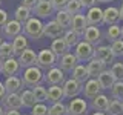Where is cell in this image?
<instances>
[{
	"label": "cell",
	"mask_w": 123,
	"mask_h": 115,
	"mask_svg": "<svg viewBox=\"0 0 123 115\" xmlns=\"http://www.w3.org/2000/svg\"><path fill=\"white\" fill-rule=\"evenodd\" d=\"M23 35L32 40H40L43 37V22L37 17H31L23 25Z\"/></svg>",
	"instance_id": "1"
},
{
	"label": "cell",
	"mask_w": 123,
	"mask_h": 115,
	"mask_svg": "<svg viewBox=\"0 0 123 115\" xmlns=\"http://www.w3.org/2000/svg\"><path fill=\"white\" fill-rule=\"evenodd\" d=\"M20 78H22L23 86L34 87V86L42 84V81H43V72H42L37 66H31V68H26L25 71H23V75Z\"/></svg>",
	"instance_id": "2"
},
{
	"label": "cell",
	"mask_w": 123,
	"mask_h": 115,
	"mask_svg": "<svg viewBox=\"0 0 123 115\" xmlns=\"http://www.w3.org/2000/svg\"><path fill=\"white\" fill-rule=\"evenodd\" d=\"M57 64V57L52 54L51 49H40L37 52V61L36 66L40 69V71H49L51 68H54Z\"/></svg>",
	"instance_id": "3"
},
{
	"label": "cell",
	"mask_w": 123,
	"mask_h": 115,
	"mask_svg": "<svg viewBox=\"0 0 123 115\" xmlns=\"http://www.w3.org/2000/svg\"><path fill=\"white\" fill-rule=\"evenodd\" d=\"M94 46L86 43L85 40H80L79 43H77L75 46V51H74V55L79 63H88V61H91L92 58H94Z\"/></svg>",
	"instance_id": "4"
},
{
	"label": "cell",
	"mask_w": 123,
	"mask_h": 115,
	"mask_svg": "<svg viewBox=\"0 0 123 115\" xmlns=\"http://www.w3.org/2000/svg\"><path fill=\"white\" fill-rule=\"evenodd\" d=\"M94 58L98 60L100 63H103L105 66H108V64H112L115 61V57L112 51H111L109 45H98L95 46L94 49Z\"/></svg>",
	"instance_id": "5"
},
{
	"label": "cell",
	"mask_w": 123,
	"mask_h": 115,
	"mask_svg": "<svg viewBox=\"0 0 123 115\" xmlns=\"http://www.w3.org/2000/svg\"><path fill=\"white\" fill-rule=\"evenodd\" d=\"M66 110L68 115H88V103L85 98L80 97L71 98L66 104Z\"/></svg>",
	"instance_id": "6"
},
{
	"label": "cell",
	"mask_w": 123,
	"mask_h": 115,
	"mask_svg": "<svg viewBox=\"0 0 123 115\" xmlns=\"http://www.w3.org/2000/svg\"><path fill=\"white\" fill-rule=\"evenodd\" d=\"M43 81H46L49 86H62L65 83V72L60 68L54 66L43 74Z\"/></svg>",
	"instance_id": "7"
},
{
	"label": "cell",
	"mask_w": 123,
	"mask_h": 115,
	"mask_svg": "<svg viewBox=\"0 0 123 115\" xmlns=\"http://www.w3.org/2000/svg\"><path fill=\"white\" fill-rule=\"evenodd\" d=\"M62 89H63V97L65 98H75V97L80 95L83 86L80 83H77L75 80L68 78V80H65L63 84H62Z\"/></svg>",
	"instance_id": "8"
},
{
	"label": "cell",
	"mask_w": 123,
	"mask_h": 115,
	"mask_svg": "<svg viewBox=\"0 0 123 115\" xmlns=\"http://www.w3.org/2000/svg\"><path fill=\"white\" fill-rule=\"evenodd\" d=\"M65 34V29L57 23L55 20H49L48 23H43V35L48 37V38H62Z\"/></svg>",
	"instance_id": "9"
},
{
	"label": "cell",
	"mask_w": 123,
	"mask_h": 115,
	"mask_svg": "<svg viewBox=\"0 0 123 115\" xmlns=\"http://www.w3.org/2000/svg\"><path fill=\"white\" fill-rule=\"evenodd\" d=\"M17 61L20 64V68L26 69V68H31V66H36V61H37V52L31 48H26L20 55L17 57Z\"/></svg>",
	"instance_id": "10"
},
{
	"label": "cell",
	"mask_w": 123,
	"mask_h": 115,
	"mask_svg": "<svg viewBox=\"0 0 123 115\" xmlns=\"http://www.w3.org/2000/svg\"><path fill=\"white\" fill-rule=\"evenodd\" d=\"M82 92H83V95H85L86 100H94L98 94H102V87H100L97 78H89L88 80V81L83 84Z\"/></svg>",
	"instance_id": "11"
},
{
	"label": "cell",
	"mask_w": 123,
	"mask_h": 115,
	"mask_svg": "<svg viewBox=\"0 0 123 115\" xmlns=\"http://www.w3.org/2000/svg\"><path fill=\"white\" fill-rule=\"evenodd\" d=\"M82 37H83L82 40H85L86 43H89L95 48V46H98L100 41H102V31H100L97 26H88V28L85 29Z\"/></svg>",
	"instance_id": "12"
},
{
	"label": "cell",
	"mask_w": 123,
	"mask_h": 115,
	"mask_svg": "<svg viewBox=\"0 0 123 115\" xmlns=\"http://www.w3.org/2000/svg\"><path fill=\"white\" fill-rule=\"evenodd\" d=\"M85 18H86L88 26H97V28H98V25H102V23H103V9H102V8H98L97 5L92 6V8L88 9Z\"/></svg>",
	"instance_id": "13"
},
{
	"label": "cell",
	"mask_w": 123,
	"mask_h": 115,
	"mask_svg": "<svg viewBox=\"0 0 123 115\" xmlns=\"http://www.w3.org/2000/svg\"><path fill=\"white\" fill-rule=\"evenodd\" d=\"M57 64H59V68L63 72H71L72 69L79 64V61H77L75 55L72 52H66L65 55H62V57L57 58Z\"/></svg>",
	"instance_id": "14"
},
{
	"label": "cell",
	"mask_w": 123,
	"mask_h": 115,
	"mask_svg": "<svg viewBox=\"0 0 123 115\" xmlns=\"http://www.w3.org/2000/svg\"><path fill=\"white\" fill-rule=\"evenodd\" d=\"M2 106L5 107V110H20L23 107L18 94H6L2 100Z\"/></svg>",
	"instance_id": "15"
},
{
	"label": "cell",
	"mask_w": 123,
	"mask_h": 115,
	"mask_svg": "<svg viewBox=\"0 0 123 115\" xmlns=\"http://www.w3.org/2000/svg\"><path fill=\"white\" fill-rule=\"evenodd\" d=\"M23 31V25L18 23L17 20H8L6 25L3 26V34H5L6 38H15L17 35H20Z\"/></svg>",
	"instance_id": "16"
},
{
	"label": "cell",
	"mask_w": 123,
	"mask_h": 115,
	"mask_svg": "<svg viewBox=\"0 0 123 115\" xmlns=\"http://www.w3.org/2000/svg\"><path fill=\"white\" fill-rule=\"evenodd\" d=\"M88 28V23H86V18H85L83 14H77V15H72V20H71V29L72 32H75L77 35L82 38L85 29Z\"/></svg>",
	"instance_id": "17"
},
{
	"label": "cell",
	"mask_w": 123,
	"mask_h": 115,
	"mask_svg": "<svg viewBox=\"0 0 123 115\" xmlns=\"http://www.w3.org/2000/svg\"><path fill=\"white\" fill-rule=\"evenodd\" d=\"M5 91L6 94H18L22 89H23V83H22V78L17 75H12V77H6L5 83Z\"/></svg>",
	"instance_id": "18"
},
{
	"label": "cell",
	"mask_w": 123,
	"mask_h": 115,
	"mask_svg": "<svg viewBox=\"0 0 123 115\" xmlns=\"http://www.w3.org/2000/svg\"><path fill=\"white\" fill-rule=\"evenodd\" d=\"M31 12H34L36 15L34 17H37V18H48L49 15H52L54 14V9H52V6H51V2H38L36 8H34Z\"/></svg>",
	"instance_id": "19"
},
{
	"label": "cell",
	"mask_w": 123,
	"mask_h": 115,
	"mask_svg": "<svg viewBox=\"0 0 123 115\" xmlns=\"http://www.w3.org/2000/svg\"><path fill=\"white\" fill-rule=\"evenodd\" d=\"M118 22H120V14L115 6H108L106 9H103V23L106 26L118 25Z\"/></svg>",
	"instance_id": "20"
},
{
	"label": "cell",
	"mask_w": 123,
	"mask_h": 115,
	"mask_svg": "<svg viewBox=\"0 0 123 115\" xmlns=\"http://www.w3.org/2000/svg\"><path fill=\"white\" fill-rule=\"evenodd\" d=\"M20 64L15 57L12 58H8V60H3V66H2V74L6 75V77H12V75H17L18 71H20Z\"/></svg>",
	"instance_id": "21"
},
{
	"label": "cell",
	"mask_w": 123,
	"mask_h": 115,
	"mask_svg": "<svg viewBox=\"0 0 123 115\" xmlns=\"http://www.w3.org/2000/svg\"><path fill=\"white\" fill-rule=\"evenodd\" d=\"M71 75H72L71 78L75 80L77 83H80L82 86L88 81V80H89V75H88L86 66H85V64H82V63H79L74 69H72V71H71Z\"/></svg>",
	"instance_id": "22"
},
{
	"label": "cell",
	"mask_w": 123,
	"mask_h": 115,
	"mask_svg": "<svg viewBox=\"0 0 123 115\" xmlns=\"http://www.w3.org/2000/svg\"><path fill=\"white\" fill-rule=\"evenodd\" d=\"M97 81L100 84V87H102V91H106V89H111V87L114 86L115 78H114V75L111 74L109 69H105V71L97 77Z\"/></svg>",
	"instance_id": "23"
},
{
	"label": "cell",
	"mask_w": 123,
	"mask_h": 115,
	"mask_svg": "<svg viewBox=\"0 0 123 115\" xmlns=\"http://www.w3.org/2000/svg\"><path fill=\"white\" fill-rule=\"evenodd\" d=\"M105 69H106L105 64L100 63V61L95 60V58H92L91 61H88V64H86V71H88V75H89V78H97V77L102 74Z\"/></svg>",
	"instance_id": "24"
},
{
	"label": "cell",
	"mask_w": 123,
	"mask_h": 115,
	"mask_svg": "<svg viewBox=\"0 0 123 115\" xmlns=\"http://www.w3.org/2000/svg\"><path fill=\"white\" fill-rule=\"evenodd\" d=\"M108 104H109V97L105 94H98L94 100H91V107L95 112H105Z\"/></svg>",
	"instance_id": "25"
},
{
	"label": "cell",
	"mask_w": 123,
	"mask_h": 115,
	"mask_svg": "<svg viewBox=\"0 0 123 115\" xmlns=\"http://www.w3.org/2000/svg\"><path fill=\"white\" fill-rule=\"evenodd\" d=\"M11 46H12V51H14V57L15 55L18 57L26 48H28V38L23 35V34H20V35H17L15 38H12V43H11Z\"/></svg>",
	"instance_id": "26"
},
{
	"label": "cell",
	"mask_w": 123,
	"mask_h": 115,
	"mask_svg": "<svg viewBox=\"0 0 123 115\" xmlns=\"http://www.w3.org/2000/svg\"><path fill=\"white\" fill-rule=\"evenodd\" d=\"M52 51V54L59 58V57L62 55H65L66 52H69V48L66 46V43H65V40L63 38H55V40H52V43H51V48H49Z\"/></svg>",
	"instance_id": "27"
},
{
	"label": "cell",
	"mask_w": 123,
	"mask_h": 115,
	"mask_svg": "<svg viewBox=\"0 0 123 115\" xmlns=\"http://www.w3.org/2000/svg\"><path fill=\"white\" fill-rule=\"evenodd\" d=\"M46 91H48V100H46V101H49L51 104H54V103H60L62 100L65 98L62 86H49Z\"/></svg>",
	"instance_id": "28"
},
{
	"label": "cell",
	"mask_w": 123,
	"mask_h": 115,
	"mask_svg": "<svg viewBox=\"0 0 123 115\" xmlns=\"http://www.w3.org/2000/svg\"><path fill=\"white\" fill-rule=\"evenodd\" d=\"M59 25L63 28L65 31L71 28V20H72V15L68 14L65 9H60V11H55V18H54Z\"/></svg>",
	"instance_id": "29"
},
{
	"label": "cell",
	"mask_w": 123,
	"mask_h": 115,
	"mask_svg": "<svg viewBox=\"0 0 123 115\" xmlns=\"http://www.w3.org/2000/svg\"><path fill=\"white\" fill-rule=\"evenodd\" d=\"M31 14H32V12H31L29 9H26V8H23L20 5L17 9H15V12H14V20H17L18 23H22V25H25V23L32 17Z\"/></svg>",
	"instance_id": "30"
},
{
	"label": "cell",
	"mask_w": 123,
	"mask_h": 115,
	"mask_svg": "<svg viewBox=\"0 0 123 115\" xmlns=\"http://www.w3.org/2000/svg\"><path fill=\"white\" fill-rule=\"evenodd\" d=\"M31 91H32V95H34L36 103H45L46 100H48V91H46V87L43 86V84L34 86Z\"/></svg>",
	"instance_id": "31"
},
{
	"label": "cell",
	"mask_w": 123,
	"mask_h": 115,
	"mask_svg": "<svg viewBox=\"0 0 123 115\" xmlns=\"http://www.w3.org/2000/svg\"><path fill=\"white\" fill-rule=\"evenodd\" d=\"M18 95H20V100H22V106L32 107L36 104V100H34V95H32V91L31 89H22L18 92Z\"/></svg>",
	"instance_id": "32"
},
{
	"label": "cell",
	"mask_w": 123,
	"mask_h": 115,
	"mask_svg": "<svg viewBox=\"0 0 123 115\" xmlns=\"http://www.w3.org/2000/svg\"><path fill=\"white\" fill-rule=\"evenodd\" d=\"M62 38L65 40V43H66V46H68L69 49H71V48H75L77 43L82 40V38L77 35L75 32H72L71 29H66V31H65V34H63V37H62Z\"/></svg>",
	"instance_id": "33"
},
{
	"label": "cell",
	"mask_w": 123,
	"mask_h": 115,
	"mask_svg": "<svg viewBox=\"0 0 123 115\" xmlns=\"http://www.w3.org/2000/svg\"><path fill=\"white\" fill-rule=\"evenodd\" d=\"M106 38L111 41V43H112V41H115V40H120V38H122V26H120V25L108 26Z\"/></svg>",
	"instance_id": "34"
},
{
	"label": "cell",
	"mask_w": 123,
	"mask_h": 115,
	"mask_svg": "<svg viewBox=\"0 0 123 115\" xmlns=\"http://www.w3.org/2000/svg\"><path fill=\"white\" fill-rule=\"evenodd\" d=\"M106 115H123L122 114V101L118 100H109V104H108L106 110H105Z\"/></svg>",
	"instance_id": "35"
},
{
	"label": "cell",
	"mask_w": 123,
	"mask_h": 115,
	"mask_svg": "<svg viewBox=\"0 0 123 115\" xmlns=\"http://www.w3.org/2000/svg\"><path fill=\"white\" fill-rule=\"evenodd\" d=\"M65 11L71 15H77V14H82L83 11V6L80 5L79 0H68L66 6H65Z\"/></svg>",
	"instance_id": "36"
},
{
	"label": "cell",
	"mask_w": 123,
	"mask_h": 115,
	"mask_svg": "<svg viewBox=\"0 0 123 115\" xmlns=\"http://www.w3.org/2000/svg\"><path fill=\"white\" fill-rule=\"evenodd\" d=\"M48 115H68L66 110V104L63 101L60 103H54L48 107Z\"/></svg>",
	"instance_id": "37"
},
{
	"label": "cell",
	"mask_w": 123,
	"mask_h": 115,
	"mask_svg": "<svg viewBox=\"0 0 123 115\" xmlns=\"http://www.w3.org/2000/svg\"><path fill=\"white\" fill-rule=\"evenodd\" d=\"M12 57H14V51L11 43L9 41H2L0 43V58L8 60V58H12Z\"/></svg>",
	"instance_id": "38"
},
{
	"label": "cell",
	"mask_w": 123,
	"mask_h": 115,
	"mask_svg": "<svg viewBox=\"0 0 123 115\" xmlns=\"http://www.w3.org/2000/svg\"><path fill=\"white\" fill-rule=\"evenodd\" d=\"M111 74L114 75L115 81H123V63L122 61H114L111 64Z\"/></svg>",
	"instance_id": "39"
},
{
	"label": "cell",
	"mask_w": 123,
	"mask_h": 115,
	"mask_svg": "<svg viewBox=\"0 0 123 115\" xmlns=\"http://www.w3.org/2000/svg\"><path fill=\"white\" fill-rule=\"evenodd\" d=\"M111 95L114 100L123 101V81H115L114 86L111 87Z\"/></svg>",
	"instance_id": "40"
},
{
	"label": "cell",
	"mask_w": 123,
	"mask_h": 115,
	"mask_svg": "<svg viewBox=\"0 0 123 115\" xmlns=\"http://www.w3.org/2000/svg\"><path fill=\"white\" fill-rule=\"evenodd\" d=\"M109 48H111V51H112L114 57H122V55H123V38L112 41Z\"/></svg>",
	"instance_id": "41"
},
{
	"label": "cell",
	"mask_w": 123,
	"mask_h": 115,
	"mask_svg": "<svg viewBox=\"0 0 123 115\" xmlns=\"http://www.w3.org/2000/svg\"><path fill=\"white\" fill-rule=\"evenodd\" d=\"M31 109V115H48V106L45 103H36Z\"/></svg>",
	"instance_id": "42"
},
{
	"label": "cell",
	"mask_w": 123,
	"mask_h": 115,
	"mask_svg": "<svg viewBox=\"0 0 123 115\" xmlns=\"http://www.w3.org/2000/svg\"><path fill=\"white\" fill-rule=\"evenodd\" d=\"M68 0H51V6L54 11H60V9H65Z\"/></svg>",
	"instance_id": "43"
},
{
	"label": "cell",
	"mask_w": 123,
	"mask_h": 115,
	"mask_svg": "<svg viewBox=\"0 0 123 115\" xmlns=\"http://www.w3.org/2000/svg\"><path fill=\"white\" fill-rule=\"evenodd\" d=\"M37 3H38V0H22V6L26 8V9H29V11H32Z\"/></svg>",
	"instance_id": "44"
},
{
	"label": "cell",
	"mask_w": 123,
	"mask_h": 115,
	"mask_svg": "<svg viewBox=\"0 0 123 115\" xmlns=\"http://www.w3.org/2000/svg\"><path fill=\"white\" fill-rule=\"evenodd\" d=\"M9 20V18H8V12L5 9H2V8H0V28H3V26L6 25V22Z\"/></svg>",
	"instance_id": "45"
},
{
	"label": "cell",
	"mask_w": 123,
	"mask_h": 115,
	"mask_svg": "<svg viewBox=\"0 0 123 115\" xmlns=\"http://www.w3.org/2000/svg\"><path fill=\"white\" fill-rule=\"evenodd\" d=\"M79 2H80V5L83 8H88V9L97 5V0H79Z\"/></svg>",
	"instance_id": "46"
},
{
	"label": "cell",
	"mask_w": 123,
	"mask_h": 115,
	"mask_svg": "<svg viewBox=\"0 0 123 115\" xmlns=\"http://www.w3.org/2000/svg\"><path fill=\"white\" fill-rule=\"evenodd\" d=\"M5 95H6V91H5V86H3V83L0 81V101H2L3 98H5Z\"/></svg>",
	"instance_id": "47"
},
{
	"label": "cell",
	"mask_w": 123,
	"mask_h": 115,
	"mask_svg": "<svg viewBox=\"0 0 123 115\" xmlns=\"http://www.w3.org/2000/svg\"><path fill=\"white\" fill-rule=\"evenodd\" d=\"M5 115H22L20 110H5Z\"/></svg>",
	"instance_id": "48"
},
{
	"label": "cell",
	"mask_w": 123,
	"mask_h": 115,
	"mask_svg": "<svg viewBox=\"0 0 123 115\" xmlns=\"http://www.w3.org/2000/svg\"><path fill=\"white\" fill-rule=\"evenodd\" d=\"M118 14H120V20L123 22V2H122V6L118 8Z\"/></svg>",
	"instance_id": "49"
},
{
	"label": "cell",
	"mask_w": 123,
	"mask_h": 115,
	"mask_svg": "<svg viewBox=\"0 0 123 115\" xmlns=\"http://www.w3.org/2000/svg\"><path fill=\"white\" fill-rule=\"evenodd\" d=\"M0 115H5V107L0 104Z\"/></svg>",
	"instance_id": "50"
},
{
	"label": "cell",
	"mask_w": 123,
	"mask_h": 115,
	"mask_svg": "<svg viewBox=\"0 0 123 115\" xmlns=\"http://www.w3.org/2000/svg\"><path fill=\"white\" fill-rule=\"evenodd\" d=\"M100 3H109V2H114V0H97Z\"/></svg>",
	"instance_id": "51"
},
{
	"label": "cell",
	"mask_w": 123,
	"mask_h": 115,
	"mask_svg": "<svg viewBox=\"0 0 123 115\" xmlns=\"http://www.w3.org/2000/svg\"><path fill=\"white\" fill-rule=\"evenodd\" d=\"M92 115H106V114H105V112H94Z\"/></svg>",
	"instance_id": "52"
},
{
	"label": "cell",
	"mask_w": 123,
	"mask_h": 115,
	"mask_svg": "<svg viewBox=\"0 0 123 115\" xmlns=\"http://www.w3.org/2000/svg\"><path fill=\"white\" fill-rule=\"evenodd\" d=\"M2 66H3V60L0 58V72H2Z\"/></svg>",
	"instance_id": "53"
},
{
	"label": "cell",
	"mask_w": 123,
	"mask_h": 115,
	"mask_svg": "<svg viewBox=\"0 0 123 115\" xmlns=\"http://www.w3.org/2000/svg\"><path fill=\"white\" fill-rule=\"evenodd\" d=\"M38 2H51V0H38Z\"/></svg>",
	"instance_id": "54"
},
{
	"label": "cell",
	"mask_w": 123,
	"mask_h": 115,
	"mask_svg": "<svg viewBox=\"0 0 123 115\" xmlns=\"http://www.w3.org/2000/svg\"><path fill=\"white\" fill-rule=\"evenodd\" d=\"M122 114H123V101H122Z\"/></svg>",
	"instance_id": "55"
},
{
	"label": "cell",
	"mask_w": 123,
	"mask_h": 115,
	"mask_svg": "<svg viewBox=\"0 0 123 115\" xmlns=\"http://www.w3.org/2000/svg\"><path fill=\"white\" fill-rule=\"evenodd\" d=\"M122 38H123V28H122Z\"/></svg>",
	"instance_id": "56"
},
{
	"label": "cell",
	"mask_w": 123,
	"mask_h": 115,
	"mask_svg": "<svg viewBox=\"0 0 123 115\" xmlns=\"http://www.w3.org/2000/svg\"><path fill=\"white\" fill-rule=\"evenodd\" d=\"M0 43H2V35H0Z\"/></svg>",
	"instance_id": "57"
},
{
	"label": "cell",
	"mask_w": 123,
	"mask_h": 115,
	"mask_svg": "<svg viewBox=\"0 0 123 115\" xmlns=\"http://www.w3.org/2000/svg\"><path fill=\"white\" fill-rule=\"evenodd\" d=\"M0 3H2V0H0Z\"/></svg>",
	"instance_id": "58"
},
{
	"label": "cell",
	"mask_w": 123,
	"mask_h": 115,
	"mask_svg": "<svg viewBox=\"0 0 123 115\" xmlns=\"http://www.w3.org/2000/svg\"><path fill=\"white\" fill-rule=\"evenodd\" d=\"M26 115H28V114H26Z\"/></svg>",
	"instance_id": "59"
}]
</instances>
